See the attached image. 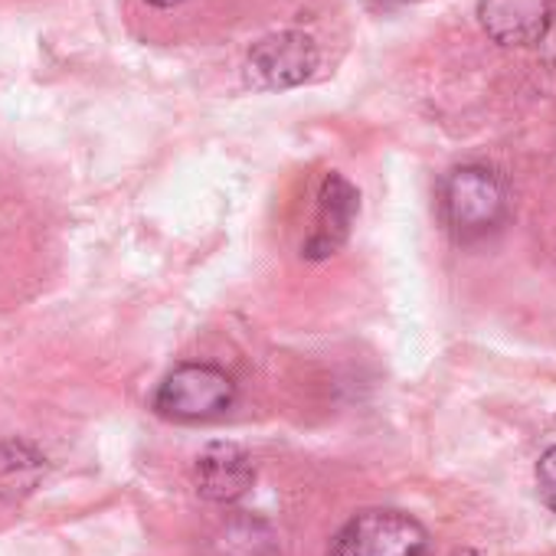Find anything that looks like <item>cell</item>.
I'll list each match as a JSON object with an SVG mask.
<instances>
[{
    "label": "cell",
    "mask_w": 556,
    "mask_h": 556,
    "mask_svg": "<svg viewBox=\"0 0 556 556\" xmlns=\"http://www.w3.org/2000/svg\"><path fill=\"white\" fill-rule=\"evenodd\" d=\"M193 484H197L200 497H206L213 504H232L242 494H249V488L255 484L252 455L239 445L216 442L197 455Z\"/></svg>",
    "instance_id": "7"
},
{
    "label": "cell",
    "mask_w": 556,
    "mask_h": 556,
    "mask_svg": "<svg viewBox=\"0 0 556 556\" xmlns=\"http://www.w3.org/2000/svg\"><path fill=\"white\" fill-rule=\"evenodd\" d=\"M361 210V193L354 190V184L341 174H328L325 187L318 193V216H315V229L305 239L302 252L308 258H331L351 236V226L357 219Z\"/></svg>",
    "instance_id": "6"
},
{
    "label": "cell",
    "mask_w": 556,
    "mask_h": 556,
    "mask_svg": "<svg viewBox=\"0 0 556 556\" xmlns=\"http://www.w3.org/2000/svg\"><path fill=\"white\" fill-rule=\"evenodd\" d=\"M374 4H380V8H393V4H406V0H374Z\"/></svg>",
    "instance_id": "11"
},
{
    "label": "cell",
    "mask_w": 556,
    "mask_h": 556,
    "mask_svg": "<svg viewBox=\"0 0 556 556\" xmlns=\"http://www.w3.org/2000/svg\"><path fill=\"white\" fill-rule=\"evenodd\" d=\"M321 66V50L315 37L302 30H282L262 37L245 60V76L255 89H295L308 83Z\"/></svg>",
    "instance_id": "4"
},
{
    "label": "cell",
    "mask_w": 556,
    "mask_h": 556,
    "mask_svg": "<svg viewBox=\"0 0 556 556\" xmlns=\"http://www.w3.org/2000/svg\"><path fill=\"white\" fill-rule=\"evenodd\" d=\"M507 184L484 164H462L442 177L439 216L458 242H478L507 219Z\"/></svg>",
    "instance_id": "1"
},
{
    "label": "cell",
    "mask_w": 556,
    "mask_h": 556,
    "mask_svg": "<svg viewBox=\"0 0 556 556\" xmlns=\"http://www.w3.org/2000/svg\"><path fill=\"white\" fill-rule=\"evenodd\" d=\"M331 556H429V533L413 514L370 507L338 530Z\"/></svg>",
    "instance_id": "3"
},
{
    "label": "cell",
    "mask_w": 556,
    "mask_h": 556,
    "mask_svg": "<svg viewBox=\"0 0 556 556\" xmlns=\"http://www.w3.org/2000/svg\"><path fill=\"white\" fill-rule=\"evenodd\" d=\"M144 4H151V8H177V4H184V0H144Z\"/></svg>",
    "instance_id": "10"
},
{
    "label": "cell",
    "mask_w": 556,
    "mask_h": 556,
    "mask_svg": "<svg viewBox=\"0 0 556 556\" xmlns=\"http://www.w3.org/2000/svg\"><path fill=\"white\" fill-rule=\"evenodd\" d=\"M556 21V0H478L481 30L507 50L540 43Z\"/></svg>",
    "instance_id": "5"
},
{
    "label": "cell",
    "mask_w": 556,
    "mask_h": 556,
    "mask_svg": "<svg viewBox=\"0 0 556 556\" xmlns=\"http://www.w3.org/2000/svg\"><path fill=\"white\" fill-rule=\"evenodd\" d=\"M40 471H43V458L30 445L11 442L0 448V494L21 497L24 491L37 484Z\"/></svg>",
    "instance_id": "8"
},
{
    "label": "cell",
    "mask_w": 556,
    "mask_h": 556,
    "mask_svg": "<svg viewBox=\"0 0 556 556\" xmlns=\"http://www.w3.org/2000/svg\"><path fill=\"white\" fill-rule=\"evenodd\" d=\"M536 491L543 504L556 514V445L546 448L536 462Z\"/></svg>",
    "instance_id": "9"
},
{
    "label": "cell",
    "mask_w": 556,
    "mask_h": 556,
    "mask_svg": "<svg viewBox=\"0 0 556 556\" xmlns=\"http://www.w3.org/2000/svg\"><path fill=\"white\" fill-rule=\"evenodd\" d=\"M232 403L236 383L213 364H180L154 393V409L174 422H210L229 413Z\"/></svg>",
    "instance_id": "2"
}]
</instances>
